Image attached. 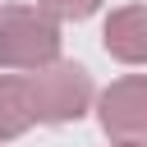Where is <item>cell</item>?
I'll list each match as a JSON object with an SVG mask.
<instances>
[{
  "label": "cell",
  "instance_id": "1",
  "mask_svg": "<svg viewBox=\"0 0 147 147\" xmlns=\"http://www.w3.org/2000/svg\"><path fill=\"white\" fill-rule=\"evenodd\" d=\"M60 64V23L37 5H0V69L37 74Z\"/></svg>",
  "mask_w": 147,
  "mask_h": 147
},
{
  "label": "cell",
  "instance_id": "2",
  "mask_svg": "<svg viewBox=\"0 0 147 147\" xmlns=\"http://www.w3.org/2000/svg\"><path fill=\"white\" fill-rule=\"evenodd\" d=\"M28 87H32V106H37V124H74L92 110L96 101V87H92V74L74 60H60L51 69H37L28 74Z\"/></svg>",
  "mask_w": 147,
  "mask_h": 147
},
{
  "label": "cell",
  "instance_id": "3",
  "mask_svg": "<svg viewBox=\"0 0 147 147\" xmlns=\"http://www.w3.org/2000/svg\"><path fill=\"white\" fill-rule=\"evenodd\" d=\"M96 119L110 142L147 147V74H124L96 92Z\"/></svg>",
  "mask_w": 147,
  "mask_h": 147
},
{
  "label": "cell",
  "instance_id": "4",
  "mask_svg": "<svg viewBox=\"0 0 147 147\" xmlns=\"http://www.w3.org/2000/svg\"><path fill=\"white\" fill-rule=\"evenodd\" d=\"M101 46L119 64H147V5H119L101 23Z\"/></svg>",
  "mask_w": 147,
  "mask_h": 147
},
{
  "label": "cell",
  "instance_id": "5",
  "mask_svg": "<svg viewBox=\"0 0 147 147\" xmlns=\"http://www.w3.org/2000/svg\"><path fill=\"white\" fill-rule=\"evenodd\" d=\"M32 124H37V106H32L28 74H0V142L23 138Z\"/></svg>",
  "mask_w": 147,
  "mask_h": 147
},
{
  "label": "cell",
  "instance_id": "6",
  "mask_svg": "<svg viewBox=\"0 0 147 147\" xmlns=\"http://www.w3.org/2000/svg\"><path fill=\"white\" fill-rule=\"evenodd\" d=\"M37 9L41 14H51L55 23H78V18H92L96 9H101V0H37Z\"/></svg>",
  "mask_w": 147,
  "mask_h": 147
},
{
  "label": "cell",
  "instance_id": "7",
  "mask_svg": "<svg viewBox=\"0 0 147 147\" xmlns=\"http://www.w3.org/2000/svg\"><path fill=\"white\" fill-rule=\"evenodd\" d=\"M115 147H129V142H115Z\"/></svg>",
  "mask_w": 147,
  "mask_h": 147
}]
</instances>
